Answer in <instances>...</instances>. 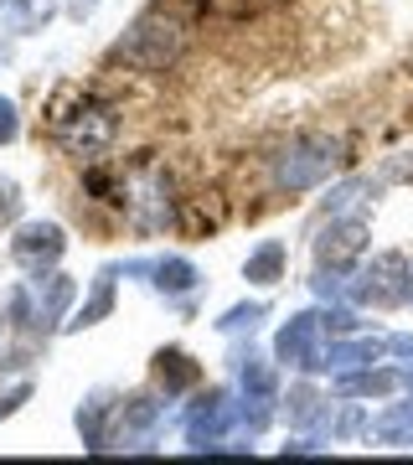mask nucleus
Returning <instances> with one entry per match:
<instances>
[{"label":"nucleus","mask_w":413,"mask_h":465,"mask_svg":"<svg viewBox=\"0 0 413 465\" xmlns=\"http://www.w3.org/2000/svg\"><path fill=\"white\" fill-rule=\"evenodd\" d=\"M320 326H326V336L336 341V336H357L367 321L357 316V305L347 300V305H326V311H320Z\"/></svg>","instance_id":"22"},{"label":"nucleus","mask_w":413,"mask_h":465,"mask_svg":"<svg viewBox=\"0 0 413 465\" xmlns=\"http://www.w3.org/2000/svg\"><path fill=\"white\" fill-rule=\"evenodd\" d=\"M388 351L403 357V362H413V336L408 331H388Z\"/></svg>","instance_id":"27"},{"label":"nucleus","mask_w":413,"mask_h":465,"mask_svg":"<svg viewBox=\"0 0 413 465\" xmlns=\"http://www.w3.org/2000/svg\"><path fill=\"white\" fill-rule=\"evenodd\" d=\"M367 243H372V232H367V207H357V213H330L310 238L315 269H347L351 274V269L362 264Z\"/></svg>","instance_id":"5"},{"label":"nucleus","mask_w":413,"mask_h":465,"mask_svg":"<svg viewBox=\"0 0 413 465\" xmlns=\"http://www.w3.org/2000/svg\"><path fill=\"white\" fill-rule=\"evenodd\" d=\"M398 367H403V388L413 393V362H398Z\"/></svg>","instance_id":"29"},{"label":"nucleus","mask_w":413,"mask_h":465,"mask_svg":"<svg viewBox=\"0 0 413 465\" xmlns=\"http://www.w3.org/2000/svg\"><path fill=\"white\" fill-rule=\"evenodd\" d=\"M393 388H403V367H357V372H336L330 399H388Z\"/></svg>","instance_id":"13"},{"label":"nucleus","mask_w":413,"mask_h":465,"mask_svg":"<svg viewBox=\"0 0 413 465\" xmlns=\"http://www.w3.org/2000/svg\"><path fill=\"white\" fill-rule=\"evenodd\" d=\"M52 134H57L63 155L93 166V161H103V150L114 145L119 119H114V109H103V104H73V109H57V114H52Z\"/></svg>","instance_id":"3"},{"label":"nucleus","mask_w":413,"mask_h":465,"mask_svg":"<svg viewBox=\"0 0 413 465\" xmlns=\"http://www.w3.org/2000/svg\"><path fill=\"white\" fill-rule=\"evenodd\" d=\"M269 316L264 300H253V305H232V311H222V321H217V331L222 336H243V331H259V321Z\"/></svg>","instance_id":"21"},{"label":"nucleus","mask_w":413,"mask_h":465,"mask_svg":"<svg viewBox=\"0 0 413 465\" xmlns=\"http://www.w3.org/2000/svg\"><path fill=\"white\" fill-rule=\"evenodd\" d=\"M119 274L124 269L119 264H109V269H99V280H93V290H88V300H83L78 311L63 321V331H88V326H99L109 311H114V284H119Z\"/></svg>","instance_id":"16"},{"label":"nucleus","mask_w":413,"mask_h":465,"mask_svg":"<svg viewBox=\"0 0 413 465\" xmlns=\"http://www.w3.org/2000/svg\"><path fill=\"white\" fill-rule=\"evenodd\" d=\"M367 440H378V445H413V399L408 403H388L382 414L367 419Z\"/></svg>","instance_id":"19"},{"label":"nucleus","mask_w":413,"mask_h":465,"mask_svg":"<svg viewBox=\"0 0 413 465\" xmlns=\"http://www.w3.org/2000/svg\"><path fill=\"white\" fill-rule=\"evenodd\" d=\"M57 16V0H0V32L11 36H36Z\"/></svg>","instance_id":"17"},{"label":"nucleus","mask_w":413,"mask_h":465,"mask_svg":"<svg viewBox=\"0 0 413 465\" xmlns=\"http://www.w3.org/2000/svg\"><path fill=\"white\" fill-rule=\"evenodd\" d=\"M21 217V186L11 176H0V228H11Z\"/></svg>","instance_id":"23"},{"label":"nucleus","mask_w":413,"mask_h":465,"mask_svg":"<svg viewBox=\"0 0 413 465\" xmlns=\"http://www.w3.org/2000/svg\"><path fill=\"white\" fill-rule=\"evenodd\" d=\"M284 264H290V249H284V238H264L259 249L243 259V280L259 284V290H274L284 280Z\"/></svg>","instance_id":"18"},{"label":"nucleus","mask_w":413,"mask_h":465,"mask_svg":"<svg viewBox=\"0 0 413 465\" xmlns=\"http://www.w3.org/2000/svg\"><path fill=\"white\" fill-rule=\"evenodd\" d=\"M67 253V232L57 223H21L16 238H11V259H16L26 274H42V269H57V259Z\"/></svg>","instance_id":"10"},{"label":"nucleus","mask_w":413,"mask_h":465,"mask_svg":"<svg viewBox=\"0 0 413 465\" xmlns=\"http://www.w3.org/2000/svg\"><path fill=\"white\" fill-rule=\"evenodd\" d=\"M408 305H413V259H408Z\"/></svg>","instance_id":"30"},{"label":"nucleus","mask_w":413,"mask_h":465,"mask_svg":"<svg viewBox=\"0 0 413 465\" xmlns=\"http://www.w3.org/2000/svg\"><path fill=\"white\" fill-rule=\"evenodd\" d=\"M165 424V403L140 393V399H119V419H114V440L109 450H150L161 440Z\"/></svg>","instance_id":"8"},{"label":"nucleus","mask_w":413,"mask_h":465,"mask_svg":"<svg viewBox=\"0 0 413 465\" xmlns=\"http://www.w3.org/2000/svg\"><path fill=\"white\" fill-rule=\"evenodd\" d=\"M382 182L413 186V150H398V155H388V166H382Z\"/></svg>","instance_id":"24"},{"label":"nucleus","mask_w":413,"mask_h":465,"mask_svg":"<svg viewBox=\"0 0 413 465\" xmlns=\"http://www.w3.org/2000/svg\"><path fill=\"white\" fill-rule=\"evenodd\" d=\"M388 351V336H367V331H357V336H336L326 351H320V372H357V367H372Z\"/></svg>","instance_id":"12"},{"label":"nucleus","mask_w":413,"mask_h":465,"mask_svg":"<svg viewBox=\"0 0 413 465\" xmlns=\"http://www.w3.org/2000/svg\"><path fill=\"white\" fill-rule=\"evenodd\" d=\"M284 403V414H290V424H300V430H310V424H320L326 419V409H330V399H320L310 382H300V388H290V399H280Z\"/></svg>","instance_id":"20"},{"label":"nucleus","mask_w":413,"mask_h":465,"mask_svg":"<svg viewBox=\"0 0 413 465\" xmlns=\"http://www.w3.org/2000/svg\"><path fill=\"white\" fill-rule=\"evenodd\" d=\"M21 134V114H16V104L11 99H0V145H11Z\"/></svg>","instance_id":"25"},{"label":"nucleus","mask_w":413,"mask_h":465,"mask_svg":"<svg viewBox=\"0 0 413 465\" xmlns=\"http://www.w3.org/2000/svg\"><path fill=\"white\" fill-rule=\"evenodd\" d=\"M336 166H341V140L336 134H320V130H305L269 155V186L280 197H300V192L330 182Z\"/></svg>","instance_id":"1"},{"label":"nucleus","mask_w":413,"mask_h":465,"mask_svg":"<svg viewBox=\"0 0 413 465\" xmlns=\"http://www.w3.org/2000/svg\"><path fill=\"white\" fill-rule=\"evenodd\" d=\"M99 5H103V0H67V16H73V21H88Z\"/></svg>","instance_id":"28"},{"label":"nucleus","mask_w":413,"mask_h":465,"mask_svg":"<svg viewBox=\"0 0 413 465\" xmlns=\"http://www.w3.org/2000/svg\"><path fill=\"white\" fill-rule=\"evenodd\" d=\"M21 290H26V300H32V321H36L42 336H52L57 326H63L67 305H73V295H78V284L67 280V274H57V269H42V274H32V280H21Z\"/></svg>","instance_id":"9"},{"label":"nucleus","mask_w":413,"mask_h":465,"mask_svg":"<svg viewBox=\"0 0 413 465\" xmlns=\"http://www.w3.org/2000/svg\"><path fill=\"white\" fill-rule=\"evenodd\" d=\"M150 372H155V388H161L165 399H182V393H192V388L202 382V362L192 357V351H182V347L155 351Z\"/></svg>","instance_id":"15"},{"label":"nucleus","mask_w":413,"mask_h":465,"mask_svg":"<svg viewBox=\"0 0 413 465\" xmlns=\"http://www.w3.org/2000/svg\"><path fill=\"white\" fill-rule=\"evenodd\" d=\"M182 52H186V21L176 16V11L155 5V11H145V16L114 42L109 63H124V67H134V73H165V67L182 63Z\"/></svg>","instance_id":"2"},{"label":"nucleus","mask_w":413,"mask_h":465,"mask_svg":"<svg viewBox=\"0 0 413 465\" xmlns=\"http://www.w3.org/2000/svg\"><path fill=\"white\" fill-rule=\"evenodd\" d=\"M347 300L357 311H393L408 305V253H378L372 264L351 269Z\"/></svg>","instance_id":"4"},{"label":"nucleus","mask_w":413,"mask_h":465,"mask_svg":"<svg viewBox=\"0 0 413 465\" xmlns=\"http://www.w3.org/2000/svg\"><path fill=\"white\" fill-rule=\"evenodd\" d=\"M26 399H32V382L21 378L16 388H11V393H5V399H0V419H11V414H16V409H21V403H26Z\"/></svg>","instance_id":"26"},{"label":"nucleus","mask_w":413,"mask_h":465,"mask_svg":"<svg viewBox=\"0 0 413 465\" xmlns=\"http://www.w3.org/2000/svg\"><path fill=\"white\" fill-rule=\"evenodd\" d=\"M124 274H150V284L161 290V295H192L202 284V269L192 259H140V264H124Z\"/></svg>","instance_id":"14"},{"label":"nucleus","mask_w":413,"mask_h":465,"mask_svg":"<svg viewBox=\"0 0 413 465\" xmlns=\"http://www.w3.org/2000/svg\"><path fill=\"white\" fill-rule=\"evenodd\" d=\"M114 419H119V393L114 388H99V393H88V399L78 403V434L88 450H109V440H114Z\"/></svg>","instance_id":"11"},{"label":"nucleus","mask_w":413,"mask_h":465,"mask_svg":"<svg viewBox=\"0 0 413 465\" xmlns=\"http://www.w3.org/2000/svg\"><path fill=\"white\" fill-rule=\"evenodd\" d=\"M238 419L243 414L232 409V393L207 388V393H197L192 414H186V445L192 450H228V430Z\"/></svg>","instance_id":"7"},{"label":"nucleus","mask_w":413,"mask_h":465,"mask_svg":"<svg viewBox=\"0 0 413 465\" xmlns=\"http://www.w3.org/2000/svg\"><path fill=\"white\" fill-rule=\"evenodd\" d=\"M320 336H326L320 311H295V316L280 326V336H274V362L290 367V372H300V378L320 372V351H326Z\"/></svg>","instance_id":"6"}]
</instances>
